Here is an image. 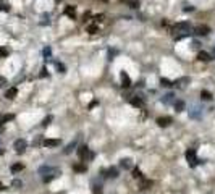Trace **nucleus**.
<instances>
[{
    "label": "nucleus",
    "mask_w": 215,
    "mask_h": 194,
    "mask_svg": "<svg viewBox=\"0 0 215 194\" xmlns=\"http://www.w3.org/2000/svg\"><path fill=\"white\" fill-rule=\"evenodd\" d=\"M62 171L57 167H50V165H42V167H39V175H42V176H47V175H55V176H58Z\"/></svg>",
    "instance_id": "obj_1"
},
{
    "label": "nucleus",
    "mask_w": 215,
    "mask_h": 194,
    "mask_svg": "<svg viewBox=\"0 0 215 194\" xmlns=\"http://www.w3.org/2000/svg\"><path fill=\"white\" fill-rule=\"evenodd\" d=\"M78 155H79L81 160H91V159H94V154L91 152V149L87 147V146H81L79 149H78Z\"/></svg>",
    "instance_id": "obj_2"
},
{
    "label": "nucleus",
    "mask_w": 215,
    "mask_h": 194,
    "mask_svg": "<svg viewBox=\"0 0 215 194\" xmlns=\"http://www.w3.org/2000/svg\"><path fill=\"white\" fill-rule=\"evenodd\" d=\"M186 160H188V164L191 167H196V165L199 164V160H197V155H196V150L194 149H188L186 150Z\"/></svg>",
    "instance_id": "obj_3"
},
{
    "label": "nucleus",
    "mask_w": 215,
    "mask_h": 194,
    "mask_svg": "<svg viewBox=\"0 0 215 194\" xmlns=\"http://www.w3.org/2000/svg\"><path fill=\"white\" fill-rule=\"evenodd\" d=\"M13 147H15V150L18 154H23L26 150V147H28V142H26V139H16L13 142Z\"/></svg>",
    "instance_id": "obj_4"
},
{
    "label": "nucleus",
    "mask_w": 215,
    "mask_h": 194,
    "mask_svg": "<svg viewBox=\"0 0 215 194\" xmlns=\"http://www.w3.org/2000/svg\"><path fill=\"white\" fill-rule=\"evenodd\" d=\"M194 31H196V34H199V36H207L210 32V28L205 24H199L194 28Z\"/></svg>",
    "instance_id": "obj_5"
},
{
    "label": "nucleus",
    "mask_w": 215,
    "mask_h": 194,
    "mask_svg": "<svg viewBox=\"0 0 215 194\" xmlns=\"http://www.w3.org/2000/svg\"><path fill=\"white\" fill-rule=\"evenodd\" d=\"M102 173H104V176H110V178H116V176H118V170H116L115 167H110L108 170H102Z\"/></svg>",
    "instance_id": "obj_6"
},
{
    "label": "nucleus",
    "mask_w": 215,
    "mask_h": 194,
    "mask_svg": "<svg viewBox=\"0 0 215 194\" xmlns=\"http://www.w3.org/2000/svg\"><path fill=\"white\" fill-rule=\"evenodd\" d=\"M120 167H121L123 170H130L131 167H133V160L128 159V157H126V159H121V160H120Z\"/></svg>",
    "instance_id": "obj_7"
},
{
    "label": "nucleus",
    "mask_w": 215,
    "mask_h": 194,
    "mask_svg": "<svg viewBox=\"0 0 215 194\" xmlns=\"http://www.w3.org/2000/svg\"><path fill=\"white\" fill-rule=\"evenodd\" d=\"M170 123H171L170 117H160V118H157V124H159V126H163V128H165V126H168Z\"/></svg>",
    "instance_id": "obj_8"
},
{
    "label": "nucleus",
    "mask_w": 215,
    "mask_h": 194,
    "mask_svg": "<svg viewBox=\"0 0 215 194\" xmlns=\"http://www.w3.org/2000/svg\"><path fill=\"white\" fill-rule=\"evenodd\" d=\"M121 86H123V87H130V86H131L130 76L126 75L125 71H121Z\"/></svg>",
    "instance_id": "obj_9"
},
{
    "label": "nucleus",
    "mask_w": 215,
    "mask_h": 194,
    "mask_svg": "<svg viewBox=\"0 0 215 194\" xmlns=\"http://www.w3.org/2000/svg\"><path fill=\"white\" fill-rule=\"evenodd\" d=\"M44 146L45 147H57V146H60V139H44Z\"/></svg>",
    "instance_id": "obj_10"
},
{
    "label": "nucleus",
    "mask_w": 215,
    "mask_h": 194,
    "mask_svg": "<svg viewBox=\"0 0 215 194\" xmlns=\"http://www.w3.org/2000/svg\"><path fill=\"white\" fill-rule=\"evenodd\" d=\"M16 95H18V89H16V87H10V89H7V92H5L7 99H15Z\"/></svg>",
    "instance_id": "obj_11"
},
{
    "label": "nucleus",
    "mask_w": 215,
    "mask_h": 194,
    "mask_svg": "<svg viewBox=\"0 0 215 194\" xmlns=\"http://www.w3.org/2000/svg\"><path fill=\"white\" fill-rule=\"evenodd\" d=\"M131 104L138 107V109H141V107H144V99L142 97H134V99H131Z\"/></svg>",
    "instance_id": "obj_12"
},
{
    "label": "nucleus",
    "mask_w": 215,
    "mask_h": 194,
    "mask_svg": "<svg viewBox=\"0 0 215 194\" xmlns=\"http://www.w3.org/2000/svg\"><path fill=\"white\" fill-rule=\"evenodd\" d=\"M175 29L176 31H189V23H186V21H183V23H176Z\"/></svg>",
    "instance_id": "obj_13"
},
{
    "label": "nucleus",
    "mask_w": 215,
    "mask_h": 194,
    "mask_svg": "<svg viewBox=\"0 0 215 194\" xmlns=\"http://www.w3.org/2000/svg\"><path fill=\"white\" fill-rule=\"evenodd\" d=\"M23 168H24V165H23V164H13L10 170H11V173H13V175H16V173H20Z\"/></svg>",
    "instance_id": "obj_14"
},
{
    "label": "nucleus",
    "mask_w": 215,
    "mask_h": 194,
    "mask_svg": "<svg viewBox=\"0 0 215 194\" xmlns=\"http://www.w3.org/2000/svg\"><path fill=\"white\" fill-rule=\"evenodd\" d=\"M197 58H199L200 62H210V60H212L207 52H199V54H197Z\"/></svg>",
    "instance_id": "obj_15"
},
{
    "label": "nucleus",
    "mask_w": 215,
    "mask_h": 194,
    "mask_svg": "<svg viewBox=\"0 0 215 194\" xmlns=\"http://www.w3.org/2000/svg\"><path fill=\"white\" fill-rule=\"evenodd\" d=\"M65 13L70 16V18H73V20H75V15H76L75 7H66V8H65Z\"/></svg>",
    "instance_id": "obj_16"
},
{
    "label": "nucleus",
    "mask_w": 215,
    "mask_h": 194,
    "mask_svg": "<svg viewBox=\"0 0 215 194\" xmlns=\"http://www.w3.org/2000/svg\"><path fill=\"white\" fill-rule=\"evenodd\" d=\"M175 109H176V112H183V110H185V102H183V100H176Z\"/></svg>",
    "instance_id": "obj_17"
},
{
    "label": "nucleus",
    "mask_w": 215,
    "mask_h": 194,
    "mask_svg": "<svg viewBox=\"0 0 215 194\" xmlns=\"http://www.w3.org/2000/svg\"><path fill=\"white\" fill-rule=\"evenodd\" d=\"M15 118V115H3L2 118H0V124H3L7 123V121H11V120Z\"/></svg>",
    "instance_id": "obj_18"
},
{
    "label": "nucleus",
    "mask_w": 215,
    "mask_h": 194,
    "mask_svg": "<svg viewBox=\"0 0 215 194\" xmlns=\"http://www.w3.org/2000/svg\"><path fill=\"white\" fill-rule=\"evenodd\" d=\"M152 186V181L150 179H142L141 181V189H147V188H150Z\"/></svg>",
    "instance_id": "obj_19"
},
{
    "label": "nucleus",
    "mask_w": 215,
    "mask_h": 194,
    "mask_svg": "<svg viewBox=\"0 0 215 194\" xmlns=\"http://www.w3.org/2000/svg\"><path fill=\"white\" fill-rule=\"evenodd\" d=\"M75 147H76V141H75V142H71V144H68V146H66V149L63 150V152H65V154H71Z\"/></svg>",
    "instance_id": "obj_20"
},
{
    "label": "nucleus",
    "mask_w": 215,
    "mask_h": 194,
    "mask_svg": "<svg viewBox=\"0 0 215 194\" xmlns=\"http://www.w3.org/2000/svg\"><path fill=\"white\" fill-rule=\"evenodd\" d=\"M11 186L16 189H20V188H23V181H21V179H13V181H11Z\"/></svg>",
    "instance_id": "obj_21"
},
{
    "label": "nucleus",
    "mask_w": 215,
    "mask_h": 194,
    "mask_svg": "<svg viewBox=\"0 0 215 194\" xmlns=\"http://www.w3.org/2000/svg\"><path fill=\"white\" fill-rule=\"evenodd\" d=\"M200 97H202L204 100H210L212 99V94H210L209 91H202V92H200Z\"/></svg>",
    "instance_id": "obj_22"
},
{
    "label": "nucleus",
    "mask_w": 215,
    "mask_h": 194,
    "mask_svg": "<svg viewBox=\"0 0 215 194\" xmlns=\"http://www.w3.org/2000/svg\"><path fill=\"white\" fill-rule=\"evenodd\" d=\"M73 170L75 171H86V165H79V164H76V165H73Z\"/></svg>",
    "instance_id": "obj_23"
},
{
    "label": "nucleus",
    "mask_w": 215,
    "mask_h": 194,
    "mask_svg": "<svg viewBox=\"0 0 215 194\" xmlns=\"http://www.w3.org/2000/svg\"><path fill=\"white\" fill-rule=\"evenodd\" d=\"M171 100H173V94H167L165 97L162 99V102H163V104H170Z\"/></svg>",
    "instance_id": "obj_24"
},
{
    "label": "nucleus",
    "mask_w": 215,
    "mask_h": 194,
    "mask_svg": "<svg viewBox=\"0 0 215 194\" xmlns=\"http://www.w3.org/2000/svg\"><path fill=\"white\" fill-rule=\"evenodd\" d=\"M3 57H8V49L7 47H0V58Z\"/></svg>",
    "instance_id": "obj_25"
},
{
    "label": "nucleus",
    "mask_w": 215,
    "mask_h": 194,
    "mask_svg": "<svg viewBox=\"0 0 215 194\" xmlns=\"http://www.w3.org/2000/svg\"><path fill=\"white\" fill-rule=\"evenodd\" d=\"M133 176H134V178L142 179V173H141V170L139 168H134V170H133Z\"/></svg>",
    "instance_id": "obj_26"
},
{
    "label": "nucleus",
    "mask_w": 215,
    "mask_h": 194,
    "mask_svg": "<svg viewBox=\"0 0 215 194\" xmlns=\"http://www.w3.org/2000/svg\"><path fill=\"white\" fill-rule=\"evenodd\" d=\"M87 31H89L91 34H95V32L99 31V28H97L95 24H91V26H87Z\"/></svg>",
    "instance_id": "obj_27"
},
{
    "label": "nucleus",
    "mask_w": 215,
    "mask_h": 194,
    "mask_svg": "<svg viewBox=\"0 0 215 194\" xmlns=\"http://www.w3.org/2000/svg\"><path fill=\"white\" fill-rule=\"evenodd\" d=\"M50 121H52V117H47V118L42 120V126H49Z\"/></svg>",
    "instance_id": "obj_28"
},
{
    "label": "nucleus",
    "mask_w": 215,
    "mask_h": 194,
    "mask_svg": "<svg viewBox=\"0 0 215 194\" xmlns=\"http://www.w3.org/2000/svg\"><path fill=\"white\" fill-rule=\"evenodd\" d=\"M54 178H57L55 175H49V176H44V183H50Z\"/></svg>",
    "instance_id": "obj_29"
},
{
    "label": "nucleus",
    "mask_w": 215,
    "mask_h": 194,
    "mask_svg": "<svg viewBox=\"0 0 215 194\" xmlns=\"http://www.w3.org/2000/svg\"><path fill=\"white\" fill-rule=\"evenodd\" d=\"M94 193H95V194H100V193H102V186H100V184H99V186H94Z\"/></svg>",
    "instance_id": "obj_30"
},
{
    "label": "nucleus",
    "mask_w": 215,
    "mask_h": 194,
    "mask_svg": "<svg viewBox=\"0 0 215 194\" xmlns=\"http://www.w3.org/2000/svg\"><path fill=\"white\" fill-rule=\"evenodd\" d=\"M160 83H162V86H165V87H168V86H171V84H170V81H168V79H162V81H160Z\"/></svg>",
    "instance_id": "obj_31"
},
{
    "label": "nucleus",
    "mask_w": 215,
    "mask_h": 194,
    "mask_svg": "<svg viewBox=\"0 0 215 194\" xmlns=\"http://www.w3.org/2000/svg\"><path fill=\"white\" fill-rule=\"evenodd\" d=\"M0 10H5V11H8V10H10V7H8V5H2V3H0Z\"/></svg>",
    "instance_id": "obj_32"
},
{
    "label": "nucleus",
    "mask_w": 215,
    "mask_h": 194,
    "mask_svg": "<svg viewBox=\"0 0 215 194\" xmlns=\"http://www.w3.org/2000/svg\"><path fill=\"white\" fill-rule=\"evenodd\" d=\"M3 152H5V150H3V149H2V147H0V155L3 154Z\"/></svg>",
    "instance_id": "obj_33"
},
{
    "label": "nucleus",
    "mask_w": 215,
    "mask_h": 194,
    "mask_svg": "<svg viewBox=\"0 0 215 194\" xmlns=\"http://www.w3.org/2000/svg\"><path fill=\"white\" fill-rule=\"evenodd\" d=\"M0 86H2V78H0Z\"/></svg>",
    "instance_id": "obj_34"
},
{
    "label": "nucleus",
    "mask_w": 215,
    "mask_h": 194,
    "mask_svg": "<svg viewBox=\"0 0 215 194\" xmlns=\"http://www.w3.org/2000/svg\"><path fill=\"white\" fill-rule=\"evenodd\" d=\"M104 2H107V0H104Z\"/></svg>",
    "instance_id": "obj_35"
},
{
    "label": "nucleus",
    "mask_w": 215,
    "mask_h": 194,
    "mask_svg": "<svg viewBox=\"0 0 215 194\" xmlns=\"http://www.w3.org/2000/svg\"><path fill=\"white\" fill-rule=\"evenodd\" d=\"M57 2H58V0H57Z\"/></svg>",
    "instance_id": "obj_36"
}]
</instances>
